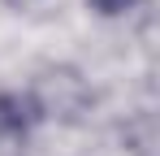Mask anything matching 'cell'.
Segmentation results:
<instances>
[{"label":"cell","instance_id":"6da1fadb","mask_svg":"<svg viewBox=\"0 0 160 156\" xmlns=\"http://www.w3.org/2000/svg\"><path fill=\"white\" fill-rule=\"evenodd\" d=\"M39 117H43V104H39V100L18 96V91H0V139L26 134Z\"/></svg>","mask_w":160,"mask_h":156},{"label":"cell","instance_id":"7a4b0ae2","mask_svg":"<svg viewBox=\"0 0 160 156\" xmlns=\"http://www.w3.org/2000/svg\"><path fill=\"white\" fill-rule=\"evenodd\" d=\"M87 4H91L95 13H104V18H117V13H126V9H130L134 0H87Z\"/></svg>","mask_w":160,"mask_h":156}]
</instances>
